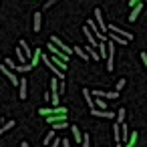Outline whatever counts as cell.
I'll return each instance as SVG.
<instances>
[{"label":"cell","instance_id":"1","mask_svg":"<svg viewBox=\"0 0 147 147\" xmlns=\"http://www.w3.org/2000/svg\"><path fill=\"white\" fill-rule=\"evenodd\" d=\"M107 30H109V32H115V34H119V36H121V38H125L127 42H129V40H133V34H131V32H127V30H123V28H119V26H115V24L107 26Z\"/></svg>","mask_w":147,"mask_h":147},{"label":"cell","instance_id":"2","mask_svg":"<svg viewBox=\"0 0 147 147\" xmlns=\"http://www.w3.org/2000/svg\"><path fill=\"white\" fill-rule=\"evenodd\" d=\"M51 42H53V45H55V47H57L59 51H63V53H65L67 57L71 55V47H67V45H65V42H63V40H61L59 36H55V34H53V36H51Z\"/></svg>","mask_w":147,"mask_h":147},{"label":"cell","instance_id":"3","mask_svg":"<svg viewBox=\"0 0 147 147\" xmlns=\"http://www.w3.org/2000/svg\"><path fill=\"white\" fill-rule=\"evenodd\" d=\"M38 113L45 117H51V115H65L67 109L65 107H53V109H38Z\"/></svg>","mask_w":147,"mask_h":147},{"label":"cell","instance_id":"4","mask_svg":"<svg viewBox=\"0 0 147 147\" xmlns=\"http://www.w3.org/2000/svg\"><path fill=\"white\" fill-rule=\"evenodd\" d=\"M0 71H2V73H4V77H6V79H8V81H10L12 85H18V81H20V79L16 77V73H14V71H10V69H6V65H0Z\"/></svg>","mask_w":147,"mask_h":147},{"label":"cell","instance_id":"5","mask_svg":"<svg viewBox=\"0 0 147 147\" xmlns=\"http://www.w3.org/2000/svg\"><path fill=\"white\" fill-rule=\"evenodd\" d=\"M95 24L99 26V30H103V34L107 32V24H105V20H103V12H101V8H95Z\"/></svg>","mask_w":147,"mask_h":147},{"label":"cell","instance_id":"6","mask_svg":"<svg viewBox=\"0 0 147 147\" xmlns=\"http://www.w3.org/2000/svg\"><path fill=\"white\" fill-rule=\"evenodd\" d=\"M40 59H42V63H45V65H47L53 73H55V77H57V79H65V73H63L61 69H57V67L51 63V59H49V57H40Z\"/></svg>","mask_w":147,"mask_h":147},{"label":"cell","instance_id":"7","mask_svg":"<svg viewBox=\"0 0 147 147\" xmlns=\"http://www.w3.org/2000/svg\"><path fill=\"white\" fill-rule=\"evenodd\" d=\"M91 95H97V99H117V91H91Z\"/></svg>","mask_w":147,"mask_h":147},{"label":"cell","instance_id":"8","mask_svg":"<svg viewBox=\"0 0 147 147\" xmlns=\"http://www.w3.org/2000/svg\"><path fill=\"white\" fill-rule=\"evenodd\" d=\"M109 40H111L113 45L117 42L119 47H127V45H129V42H127L125 38H121V36H119V34H115V32H109Z\"/></svg>","mask_w":147,"mask_h":147},{"label":"cell","instance_id":"9","mask_svg":"<svg viewBox=\"0 0 147 147\" xmlns=\"http://www.w3.org/2000/svg\"><path fill=\"white\" fill-rule=\"evenodd\" d=\"M18 91H20V93H18V97L24 101V99L28 97V95H26V79H20V81H18Z\"/></svg>","mask_w":147,"mask_h":147},{"label":"cell","instance_id":"10","mask_svg":"<svg viewBox=\"0 0 147 147\" xmlns=\"http://www.w3.org/2000/svg\"><path fill=\"white\" fill-rule=\"evenodd\" d=\"M40 24H42V14L40 12H34V22H32V30L38 32L40 30Z\"/></svg>","mask_w":147,"mask_h":147},{"label":"cell","instance_id":"11","mask_svg":"<svg viewBox=\"0 0 147 147\" xmlns=\"http://www.w3.org/2000/svg\"><path fill=\"white\" fill-rule=\"evenodd\" d=\"M18 47L22 49V55H24V59H30V57H32V53H30V47L26 45V40H24V38L18 42Z\"/></svg>","mask_w":147,"mask_h":147},{"label":"cell","instance_id":"12","mask_svg":"<svg viewBox=\"0 0 147 147\" xmlns=\"http://www.w3.org/2000/svg\"><path fill=\"white\" fill-rule=\"evenodd\" d=\"M83 97H85V101L89 103L91 111H95V101H93V95H91V91H89V89H83Z\"/></svg>","mask_w":147,"mask_h":147},{"label":"cell","instance_id":"13","mask_svg":"<svg viewBox=\"0 0 147 147\" xmlns=\"http://www.w3.org/2000/svg\"><path fill=\"white\" fill-rule=\"evenodd\" d=\"M141 10H143V4H141V2H139V4H137V6H135V8H133V12H131V14H129V22H135V18H137V16H139V12H141Z\"/></svg>","mask_w":147,"mask_h":147},{"label":"cell","instance_id":"14","mask_svg":"<svg viewBox=\"0 0 147 147\" xmlns=\"http://www.w3.org/2000/svg\"><path fill=\"white\" fill-rule=\"evenodd\" d=\"M40 57H42V53H40V49H36V51L32 53V57H30V63H28V65H30V67H36Z\"/></svg>","mask_w":147,"mask_h":147},{"label":"cell","instance_id":"15","mask_svg":"<svg viewBox=\"0 0 147 147\" xmlns=\"http://www.w3.org/2000/svg\"><path fill=\"white\" fill-rule=\"evenodd\" d=\"M87 55H89V59H93V61H101V57H99V53L95 51V47H87Z\"/></svg>","mask_w":147,"mask_h":147},{"label":"cell","instance_id":"16","mask_svg":"<svg viewBox=\"0 0 147 147\" xmlns=\"http://www.w3.org/2000/svg\"><path fill=\"white\" fill-rule=\"evenodd\" d=\"M73 53H77L83 61H89V55H87V51H85L83 47H75V49H73Z\"/></svg>","mask_w":147,"mask_h":147},{"label":"cell","instance_id":"17","mask_svg":"<svg viewBox=\"0 0 147 147\" xmlns=\"http://www.w3.org/2000/svg\"><path fill=\"white\" fill-rule=\"evenodd\" d=\"M51 63H53V65H55V67H57V69H61V71H63V73H65V71H67V63H63V61H61V59H57V57H55V59H51Z\"/></svg>","mask_w":147,"mask_h":147},{"label":"cell","instance_id":"18","mask_svg":"<svg viewBox=\"0 0 147 147\" xmlns=\"http://www.w3.org/2000/svg\"><path fill=\"white\" fill-rule=\"evenodd\" d=\"M127 139H129V129H127V125H125V123H121V139H119V141H121V143H125Z\"/></svg>","mask_w":147,"mask_h":147},{"label":"cell","instance_id":"19","mask_svg":"<svg viewBox=\"0 0 147 147\" xmlns=\"http://www.w3.org/2000/svg\"><path fill=\"white\" fill-rule=\"evenodd\" d=\"M71 131H73V139L79 143V141H83V135H81V131H79V127H75V125H71Z\"/></svg>","mask_w":147,"mask_h":147},{"label":"cell","instance_id":"20","mask_svg":"<svg viewBox=\"0 0 147 147\" xmlns=\"http://www.w3.org/2000/svg\"><path fill=\"white\" fill-rule=\"evenodd\" d=\"M115 119H117V125H121V123L125 121V109H117V113H115Z\"/></svg>","mask_w":147,"mask_h":147},{"label":"cell","instance_id":"21","mask_svg":"<svg viewBox=\"0 0 147 147\" xmlns=\"http://www.w3.org/2000/svg\"><path fill=\"white\" fill-rule=\"evenodd\" d=\"M14 125H16V123H14V121H12V119H10V121H6V123H4V125H2V127H0V135H2V133H4V131H8V129H12V127H14Z\"/></svg>","mask_w":147,"mask_h":147},{"label":"cell","instance_id":"22","mask_svg":"<svg viewBox=\"0 0 147 147\" xmlns=\"http://www.w3.org/2000/svg\"><path fill=\"white\" fill-rule=\"evenodd\" d=\"M32 67L30 65H16V69H14V73H28Z\"/></svg>","mask_w":147,"mask_h":147},{"label":"cell","instance_id":"23","mask_svg":"<svg viewBox=\"0 0 147 147\" xmlns=\"http://www.w3.org/2000/svg\"><path fill=\"white\" fill-rule=\"evenodd\" d=\"M53 139H55V131H49V133H47V137H45V145L49 147V145L53 143Z\"/></svg>","mask_w":147,"mask_h":147},{"label":"cell","instance_id":"24","mask_svg":"<svg viewBox=\"0 0 147 147\" xmlns=\"http://www.w3.org/2000/svg\"><path fill=\"white\" fill-rule=\"evenodd\" d=\"M16 59H18L20 63H26V59H24V55H22V49H20V47H16Z\"/></svg>","mask_w":147,"mask_h":147},{"label":"cell","instance_id":"25","mask_svg":"<svg viewBox=\"0 0 147 147\" xmlns=\"http://www.w3.org/2000/svg\"><path fill=\"white\" fill-rule=\"evenodd\" d=\"M4 65H6V69H10V71H14V69H16V63H14L12 59H6V61H4Z\"/></svg>","mask_w":147,"mask_h":147},{"label":"cell","instance_id":"26","mask_svg":"<svg viewBox=\"0 0 147 147\" xmlns=\"http://www.w3.org/2000/svg\"><path fill=\"white\" fill-rule=\"evenodd\" d=\"M83 147H91V137H89V133L83 135Z\"/></svg>","mask_w":147,"mask_h":147},{"label":"cell","instance_id":"27","mask_svg":"<svg viewBox=\"0 0 147 147\" xmlns=\"http://www.w3.org/2000/svg\"><path fill=\"white\" fill-rule=\"evenodd\" d=\"M53 125H55V129H65V127H71V125H69L67 121H61V123H53Z\"/></svg>","mask_w":147,"mask_h":147},{"label":"cell","instance_id":"28","mask_svg":"<svg viewBox=\"0 0 147 147\" xmlns=\"http://www.w3.org/2000/svg\"><path fill=\"white\" fill-rule=\"evenodd\" d=\"M123 87H125V79H119V81H117V87H115V91L119 93V91H121Z\"/></svg>","mask_w":147,"mask_h":147},{"label":"cell","instance_id":"29","mask_svg":"<svg viewBox=\"0 0 147 147\" xmlns=\"http://www.w3.org/2000/svg\"><path fill=\"white\" fill-rule=\"evenodd\" d=\"M61 143H63V139H59V137H55V143H51L49 147H59Z\"/></svg>","mask_w":147,"mask_h":147},{"label":"cell","instance_id":"30","mask_svg":"<svg viewBox=\"0 0 147 147\" xmlns=\"http://www.w3.org/2000/svg\"><path fill=\"white\" fill-rule=\"evenodd\" d=\"M141 61L145 63V69H147V53H141Z\"/></svg>","mask_w":147,"mask_h":147},{"label":"cell","instance_id":"31","mask_svg":"<svg viewBox=\"0 0 147 147\" xmlns=\"http://www.w3.org/2000/svg\"><path fill=\"white\" fill-rule=\"evenodd\" d=\"M61 145H63V147H71V141H69V139H63V143H61Z\"/></svg>","mask_w":147,"mask_h":147},{"label":"cell","instance_id":"32","mask_svg":"<svg viewBox=\"0 0 147 147\" xmlns=\"http://www.w3.org/2000/svg\"><path fill=\"white\" fill-rule=\"evenodd\" d=\"M139 2H141V0H129V4H131V6H137Z\"/></svg>","mask_w":147,"mask_h":147},{"label":"cell","instance_id":"33","mask_svg":"<svg viewBox=\"0 0 147 147\" xmlns=\"http://www.w3.org/2000/svg\"><path fill=\"white\" fill-rule=\"evenodd\" d=\"M20 147H30V145H28L26 141H22V143H20Z\"/></svg>","mask_w":147,"mask_h":147},{"label":"cell","instance_id":"34","mask_svg":"<svg viewBox=\"0 0 147 147\" xmlns=\"http://www.w3.org/2000/svg\"><path fill=\"white\" fill-rule=\"evenodd\" d=\"M117 147H121V143H117Z\"/></svg>","mask_w":147,"mask_h":147}]
</instances>
